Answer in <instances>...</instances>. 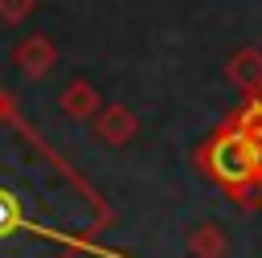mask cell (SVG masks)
Masks as SVG:
<instances>
[{"mask_svg":"<svg viewBox=\"0 0 262 258\" xmlns=\"http://www.w3.org/2000/svg\"><path fill=\"white\" fill-rule=\"evenodd\" d=\"M213 172H217L225 184H246V180L262 176V172H258V152H254V143H250L242 131H225V135L213 143Z\"/></svg>","mask_w":262,"mask_h":258,"instance_id":"obj_1","label":"cell"},{"mask_svg":"<svg viewBox=\"0 0 262 258\" xmlns=\"http://www.w3.org/2000/svg\"><path fill=\"white\" fill-rule=\"evenodd\" d=\"M90 127H94V135L106 143V147H123L131 135H135V115H131V106L127 102H102L98 106V115L90 119Z\"/></svg>","mask_w":262,"mask_h":258,"instance_id":"obj_2","label":"cell"},{"mask_svg":"<svg viewBox=\"0 0 262 258\" xmlns=\"http://www.w3.org/2000/svg\"><path fill=\"white\" fill-rule=\"evenodd\" d=\"M12 61H16V70H20L25 78H45V74L53 70V61H57V45H53L45 33H29V37L12 49Z\"/></svg>","mask_w":262,"mask_h":258,"instance_id":"obj_3","label":"cell"},{"mask_svg":"<svg viewBox=\"0 0 262 258\" xmlns=\"http://www.w3.org/2000/svg\"><path fill=\"white\" fill-rule=\"evenodd\" d=\"M57 102H61V111H66L70 119H78V123H82V119H94V115H98V106H102L98 90H94L90 82H82V78H74V82L61 90V98H57Z\"/></svg>","mask_w":262,"mask_h":258,"instance_id":"obj_4","label":"cell"},{"mask_svg":"<svg viewBox=\"0 0 262 258\" xmlns=\"http://www.w3.org/2000/svg\"><path fill=\"white\" fill-rule=\"evenodd\" d=\"M225 74H229L233 86L258 90V86H262V49H242V53H233L229 66H225Z\"/></svg>","mask_w":262,"mask_h":258,"instance_id":"obj_5","label":"cell"},{"mask_svg":"<svg viewBox=\"0 0 262 258\" xmlns=\"http://www.w3.org/2000/svg\"><path fill=\"white\" fill-rule=\"evenodd\" d=\"M225 250H229L225 229L213 225V221H205V225H196V229L188 233V254H192V258H225Z\"/></svg>","mask_w":262,"mask_h":258,"instance_id":"obj_6","label":"cell"},{"mask_svg":"<svg viewBox=\"0 0 262 258\" xmlns=\"http://www.w3.org/2000/svg\"><path fill=\"white\" fill-rule=\"evenodd\" d=\"M33 8H37V0H0V20L4 25H20Z\"/></svg>","mask_w":262,"mask_h":258,"instance_id":"obj_7","label":"cell"},{"mask_svg":"<svg viewBox=\"0 0 262 258\" xmlns=\"http://www.w3.org/2000/svg\"><path fill=\"white\" fill-rule=\"evenodd\" d=\"M12 217H16L12 201H8V197H0V229H8V225H12Z\"/></svg>","mask_w":262,"mask_h":258,"instance_id":"obj_8","label":"cell"}]
</instances>
